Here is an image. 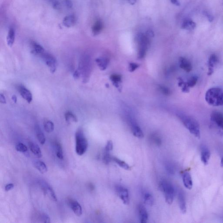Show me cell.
Returning <instances> with one entry per match:
<instances>
[{"instance_id": "34", "label": "cell", "mask_w": 223, "mask_h": 223, "mask_svg": "<svg viewBox=\"0 0 223 223\" xmlns=\"http://www.w3.org/2000/svg\"><path fill=\"white\" fill-rule=\"evenodd\" d=\"M44 128L47 133H51L54 131L55 126L53 122L50 120H47L44 123Z\"/></svg>"}, {"instance_id": "8", "label": "cell", "mask_w": 223, "mask_h": 223, "mask_svg": "<svg viewBox=\"0 0 223 223\" xmlns=\"http://www.w3.org/2000/svg\"><path fill=\"white\" fill-rule=\"evenodd\" d=\"M40 56L49 67L50 72L51 73H54L56 71L57 68V61L56 58L51 54L45 52Z\"/></svg>"}, {"instance_id": "22", "label": "cell", "mask_w": 223, "mask_h": 223, "mask_svg": "<svg viewBox=\"0 0 223 223\" xmlns=\"http://www.w3.org/2000/svg\"><path fill=\"white\" fill-rule=\"evenodd\" d=\"M210 157L211 153L209 149L207 148H203L201 152V160L205 165L208 164Z\"/></svg>"}, {"instance_id": "17", "label": "cell", "mask_w": 223, "mask_h": 223, "mask_svg": "<svg viewBox=\"0 0 223 223\" xmlns=\"http://www.w3.org/2000/svg\"><path fill=\"white\" fill-rule=\"evenodd\" d=\"M179 67L186 72H189L192 70V66L189 60L184 57H180L179 59Z\"/></svg>"}, {"instance_id": "53", "label": "cell", "mask_w": 223, "mask_h": 223, "mask_svg": "<svg viewBox=\"0 0 223 223\" xmlns=\"http://www.w3.org/2000/svg\"><path fill=\"white\" fill-rule=\"evenodd\" d=\"M221 166L222 167H223V157L222 158V159H221Z\"/></svg>"}, {"instance_id": "21", "label": "cell", "mask_w": 223, "mask_h": 223, "mask_svg": "<svg viewBox=\"0 0 223 223\" xmlns=\"http://www.w3.org/2000/svg\"><path fill=\"white\" fill-rule=\"evenodd\" d=\"M103 23L102 21L97 20L93 24L91 29L92 34L94 35H97L99 34L103 29Z\"/></svg>"}, {"instance_id": "23", "label": "cell", "mask_w": 223, "mask_h": 223, "mask_svg": "<svg viewBox=\"0 0 223 223\" xmlns=\"http://www.w3.org/2000/svg\"><path fill=\"white\" fill-rule=\"evenodd\" d=\"M35 132L36 137L40 144L41 145H44L46 141V138L44 133L41 129L39 125H36L35 126Z\"/></svg>"}, {"instance_id": "42", "label": "cell", "mask_w": 223, "mask_h": 223, "mask_svg": "<svg viewBox=\"0 0 223 223\" xmlns=\"http://www.w3.org/2000/svg\"><path fill=\"white\" fill-rule=\"evenodd\" d=\"M166 169L167 171L169 174H173L174 173V167L171 165L168 164L166 166Z\"/></svg>"}, {"instance_id": "50", "label": "cell", "mask_w": 223, "mask_h": 223, "mask_svg": "<svg viewBox=\"0 0 223 223\" xmlns=\"http://www.w3.org/2000/svg\"><path fill=\"white\" fill-rule=\"evenodd\" d=\"M170 1L173 4L177 6H180V2H179V0H170Z\"/></svg>"}, {"instance_id": "13", "label": "cell", "mask_w": 223, "mask_h": 223, "mask_svg": "<svg viewBox=\"0 0 223 223\" xmlns=\"http://www.w3.org/2000/svg\"><path fill=\"white\" fill-rule=\"evenodd\" d=\"M18 90L21 97L26 100L29 103H30L32 101L33 97L31 91L27 89L24 86L20 85L18 87Z\"/></svg>"}, {"instance_id": "41", "label": "cell", "mask_w": 223, "mask_h": 223, "mask_svg": "<svg viewBox=\"0 0 223 223\" xmlns=\"http://www.w3.org/2000/svg\"><path fill=\"white\" fill-rule=\"evenodd\" d=\"M152 139L155 144L159 145L161 144V140L160 138L156 135H153L152 136Z\"/></svg>"}, {"instance_id": "36", "label": "cell", "mask_w": 223, "mask_h": 223, "mask_svg": "<svg viewBox=\"0 0 223 223\" xmlns=\"http://www.w3.org/2000/svg\"><path fill=\"white\" fill-rule=\"evenodd\" d=\"M37 217L39 220L41 221V222L43 223H50V218L46 214L42 213V214H39L37 215Z\"/></svg>"}, {"instance_id": "5", "label": "cell", "mask_w": 223, "mask_h": 223, "mask_svg": "<svg viewBox=\"0 0 223 223\" xmlns=\"http://www.w3.org/2000/svg\"><path fill=\"white\" fill-rule=\"evenodd\" d=\"M138 58L143 59L146 54L149 45L150 43V38L146 34H140L138 35Z\"/></svg>"}, {"instance_id": "44", "label": "cell", "mask_w": 223, "mask_h": 223, "mask_svg": "<svg viewBox=\"0 0 223 223\" xmlns=\"http://www.w3.org/2000/svg\"><path fill=\"white\" fill-rule=\"evenodd\" d=\"M14 187V184H12V183H10V184H8L5 186L4 189H5V191L8 192V191L12 190Z\"/></svg>"}, {"instance_id": "9", "label": "cell", "mask_w": 223, "mask_h": 223, "mask_svg": "<svg viewBox=\"0 0 223 223\" xmlns=\"http://www.w3.org/2000/svg\"><path fill=\"white\" fill-rule=\"evenodd\" d=\"M212 123L217 128L220 133L223 135V114L222 112L214 111L211 114Z\"/></svg>"}, {"instance_id": "6", "label": "cell", "mask_w": 223, "mask_h": 223, "mask_svg": "<svg viewBox=\"0 0 223 223\" xmlns=\"http://www.w3.org/2000/svg\"><path fill=\"white\" fill-rule=\"evenodd\" d=\"M126 117L127 119V121H128L129 126H130L133 135L136 137L138 138H142L144 137V133L142 129L138 125L135 119L132 116L131 113H130V112L128 110L126 111Z\"/></svg>"}, {"instance_id": "33", "label": "cell", "mask_w": 223, "mask_h": 223, "mask_svg": "<svg viewBox=\"0 0 223 223\" xmlns=\"http://www.w3.org/2000/svg\"><path fill=\"white\" fill-rule=\"evenodd\" d=\"M112 160L114 161L120 167L126 169V170H129L130 169V166L127 163L121 160V159L118 158L112 157Z\"/></svg>"}, {"instance_id": "29", "label": "cell", "mask_w": 223, "mask_h": 223, "mask_svg": "<svg viewBox=\"0 0 223 223\" xmlns=\"http://www.w3.org/2000/svg\"><path fill=\"white\" fill-rule=\"evenodd\" d=\"M54 147H55L56 156L59 159H60V160H62L64 158V154H63L62 148L61 145L59 142H56L55 143Z\"/></svg>"}, {"instance_id": "2", "label": "cell", "mask_w": 223, "mask_h": 223, "mask_svg": "<svg viewBox=\"0 0 223 223\" xmlns=\"http://www.w3.org/2000/svg\"><path fill=\"white\" fill-rule=\"evenodd\" d=\"M205 100L213 106H223V90L218 87L210 89L206 93Z\"/></svg>"}, {"instance_id": "43", "label": "cell", "mask_w": 223, "mask_h": 223, "mask_svg": "<svg viewBox=\"0 0 223 223\" xmlns=\"http://www.w3.org/2000/svg\"><path fill=\"white\" fill-rule=\"evenodd\" d=\"M139 66L136 63H131L129 64V71L130 72H133L136 69H137Z\"/></svg>"}, {"instance_id": "25", "label": "cell", "mask_w": 223, "mask_h": 223, "mask_svg": "<svg viewBox=\"0 0 223 223\" xmlns=\"http://www.w3.org/2000/svg\"><path fill=\"white\" fill-rule=\"evenodd\" d=\"M15 30L13 27H11L9 29L7 36V43L9 47H11L15 41Z\"/></svg>"}, {"instance_id": "28", "label": "cell", "mask_w": 223, "mask_h": 223, "mask_svg": "<svg viewBox=\"0 0 223 223\" xmlns=\"http://www.w3.org/2000/svg\"><path fill=\"white\" fill-rule=\"evenodd\" d=\"M196 24L195 23L190 19H186L182 23L181 28L187 30H192L196 28Z\"/></svg>"}, {"instance_id": "49", "label": "cell", "mask_w": 223, "mask_h": 223, "mask_svg": "<svg viewBox=\"0 0 223 223\" xmlns=\"http://www.w3.org/2000/svg\"><path fill=\"white\" fill-rule=\"evenodd\" d=\"M0 101L2 104L6 103V100L5 96L3 94H1V93L0 95Z\"/></svg>"}, {"instance_id": "40", "label": "cell", "mask_w": 223, "mask_h": 223, "mask_svg": "<svg viewBox=\"0 0 223 223\" xmlns=\"http://www.w3.org/2000/svg\"><path fill=\"white\" fill-rule=\"evenodd\" d=\"M159 89L160 90L161 92H162L163 94H164L165 95H169L170 94V91L166 87L164 86H159Z\"/></svg>"}, {"instance_id": "20", "label": "cell", "mask_w": 223, "mask_h": 223, "mask_svg": "<svg viewBox=\"0 0 223 223\" xmlns=\"http://www.w3.org/2000/svg\"><path fill=\"white\" fill-rule=\"evenodd\" d=\"M33 164L34 167L39 170L41 174H44L48 171L47 166L44 162L41 160H35L34 161Z\"/></svg>"}, {"instance_id": "39", "label": "cell", "mask_w": 223, "mask_h": 223, "mask_svg": "<svg viewBox=\"0 0 223 223\" xmlns=\"http://www.w3.org/2000/svg\"><path fill=\"white\" fill-rule=\"evenodd\" d=\"M47 1L51 4V6L54 9L56 10H59L60 9V4L57 0H47Z\"/></svg>"}, {"instance_id": "48", "label": "cell", "mask_w": 223, "mask_h": 223, "mask_svg": "<svg viewBox=\"0 0 223 223\" xmlns=\"http://www.w3.org/2000/svg\"><path fill=\"white\" fill-rule=\"evenodd\" d=\"M80 73L78 70H76L73 74V77H74V78L76 79L79 78L80 77Z\"/></svg>"}, {"instance_id": "47", "label": "cell", "mask_w": 223, "mask_h": 223, "mask_svg": "<svg viewBox=\"0 0 223 223\" xmlns=\"http://www.w3.org/2000/svg\"><path fill=\"white\" fill-rule=\"evenodd\" d=\"M145 34L149 37V38H153L154 36V32L151 30H148L146 32Z\"/></svg>"}, {"instance_id": "16", "label": "cell", "mask_w": 223, "mask_h": 223, "mask_svg": "<svg viewBox=\"0 0 223 223\" xmlns=\"http://www.w3.org/2000/svg\"><path fill=\"white\" fill-rule=\"evenodd\" d=\"M218 61V58L215 54H212L209 57L208 61V75L211 76L214 72V69Z\"/></svg>"}, {"instance_id": "46", "label": "cell", "mask_w": 223, "mask_h": 223, "mask_svg": "<svg viewBox=\"0 0 223 223\" xmlns=\"http://www.w3.org/2000/svg\"><path fill=\"white\" fill-rule=\"evenodd\" d=\"M65 4L68 8H71L73 6V4L71 0H65Z\"/></svg>"}, {"instance_id": "52", "label": "cell", "mask_w": 223, "mask_h": 223, "mask_svg": "<svg viewBox=\"0 0 223 223\" xmlns=\"http://www.w3.org/2000/svg\"><path fill=\"white\" fill-rule=\"evenodd\" d=\"M12 99L13 101L14 102V103H16L17 102V97L15 95H13L12 96Z\"/></svg>"}, {"instance_id": "3", "label": "cell", "mask_w": 223, "mask_h": 223, "mask_svg": "<svg viewBox=\"0 0 223 223\" xmlns=\"http://www.w3.org/2000/svg\"><path fill=\"white\" fill-rule=\"evenodd\" d=\"M76 139V151L79 156L84 154L87 150L88 142L86 138L82 129L77 130L75 135Z\"/></svg>"}, {"instance_id": "30", "label": "cell", "mask_w": 223, "mask_h": 223, "mask_svg": "<svg viewBox=\"0 0 223 223\" xmlns=\"http://www.w3.org/2000/svg\"><path fill=\"white\" fill-rule=\"evenodd\" d=\"M65 117L66 122L69 124L77 122V117L71 112L69 111L66 112Z\"/></svg>"}, {"instance_id": "32", "label": "cell", "mask_w": 223, "mask_h": 223, "mask_svg": "<svg viewBox=\"0 0 223 223\" xmlns=\"http://www.w3.org/2000/svg\"><path fill=\"white\" fill-rule=\"evenodd\" d=\"M110 78L113 85L117 88L120 89L119 88V83L121 82V76L117 74H113L110 76Z\"/></svg>"}, {"instance_id": "18", "label": "cell", "mask_w": 223, "mask_h": 223, "mask_svg": "<svg viewBox=\"0 0 223 223\" xmlns=\"http://www.w3.org/2000/svg\"><path fill=\"white\" fill-rule=\"evenodd\" d=\"M178 199L180 211L183 214H185L187 212L186 203L184 195L181 191H179V193Z\"/></svg>"}, {"instance_id": "11", "label": "cell", "mask_w": 223, "mask_h": 223, "mask_svg": "<svg viewBox=\"0 0 223 223\" xmlns=\"http://www.w3.org/2000/svg\"><path fill=\"white\" fill-rule=\"evenodd\" d=\"M116 190L118 195L123 201V204L128 205L130 201L128 189L122 186H117L116 187Z\"/></svg>"}, {"instance_id": "24", "label": "cell", "mask_w": 223, "mask_h": 223, "mask_svg": "<svg viewBox=\"0 0 223 223\" xmlns=\"http://www.w3.org/2000/svg\"><path fill=\"white\" fill-rule=\"evenodd\" d=\"M29 147L31 151L37 157L41 158L42 157V153L39 146L35 143L32 142L29 143Z\"/></svg>"}, {"instance_id": "38", "label": "cell", "mask_w": 223, "mask_h": 223, "mask_svg": "<svg viewBox=\"0 0 223 223\" xmlns=\"http://www.w3.org/2000/svg\"><path fill=\"white\" fill-rule=\"evenodd\" d=\"M15 149L17 151L21 153H25L28 151L27 147L22 143H19L15 146Z\"/></svg>"}, {"instance_id": "7", "label": "cell", "mask_w": 223, "mask_h": 223, "mask_svg": "<svg viewBox=\"0 0 223 223\" xmlns=\"http://www.w3.org/2000/svg\"><path fill=\"white\" fill-rule=\"evenodd\" d=\"M38 184L45 195L48 197L52 201L57 202V197L54 190L47 182L44 180H41L39 181Z\"/></svg>"}, {"instance_id": "14", "label": "cell", "mask_w": 223, "mask_h": 223, "mask_svg": "<svg viewBox=\"0 0 223 223\" xmlns=\"http://www.w3.org/2000/svg\"><path fill=\"white\" fill-rule=\"evenodd\" d=\"M182 179L184 186L187 189L191 190L193 187V180L189 172L185 171L182 174Z\"/></svg>"}, {"instance_id": "4", "label": "cell", "mask_w": 223, "mask_h": 223, "mask_svg": "<svg viewBox=\"0 0 223 223\" xmlns=\"http://www.w3.org/2000/svg\"><path fill=\"white\" fill-rule=\"evenodd\" d=\"M159 187L164 195L166 201L168 204H171L174 198L175 189L173 185L166 180H162L159 184Z\"/></svg>"}, {"instance_id": "10", "label": "cell", "mask_w": 223, "mask_h": 223, "mask_svg": "<svg viewBox=\"0 0 223 223\" xmlns=\"http://www.w3.org/2000/svg\"><path fill=\"white\" fill-rule=\"evenodd\" d=\"M90 69V63L89 58L88 57H84L78 70L79 71L80 75H82L83 78H85L87 79L89 75Z\"/></svg>"}, {"instance_id": "12", "label": "cell", "mask_w": 223, "mask_h": 223, "mask_svg": "<svg viewBox=\"0 0 223 223\" xmlns=\"http://www.w3.org/2000/svg\"><path fill=\"white\" fill-rule=\"evenodd\" d=\"M67 204L76 215L79 217L82 215V207L77 201L69 199L67 200Z\"/></svg>"}, {"instance_id": "31", "label": "cell", "mask_w": 223, "mask_h": 223, "mask_svg": "<svg viewBox=\"0 0 223 223\" xmlns=\"http://www.w3.org/2000/svg\"><path fill=\"white\" fill-rule=\"evenodd\" d=\"M144 202L146 204L149 206H152L154 204V197L150 193L146 192L144 194Z\"/></svg>"}, {"instance_id": "45", "label": "cell", "mask_w": 223, "mask_h": 223, "mask_svg": "<svg viewBox=\"0 0 223 223\" xmlns=\"http://www.w3.org/2000/svg\"><path fill=\"white\" fill-rule=\"evenodd\" d=\"M205 14L206 16L207 17L208 20H209V21H210V22H212V21L214 20V18H213V16H212V14H210V13L207 12H205Z\"/></svg>"}, {"instance_id": "35", "label": "cell", "mask_w": 223, "mask_h": 223, "mask_svg": "<svg viewBox=\"0 0 223 223\" xmlns=\"http://www.w3.org/2000/svg\"><path fill=\"white\" fill-rule=\"evenodd\" d=\"M179 82L178 85L179 86L182 87V90L184 92H189L190 90V88L188 86L187 82H185L182 78L178 79Z\"/></svg>"}, {"instance_id": "27", "label": "cell", "mask_w": 223, "mask_h": 223, "mask_svg": "<svg viewBox=\"0 0 223 223\" xmlns=\"http://www.w3.org/2000/svg\"><path fill=\"white\" fill-rule=\"evenodd\" d=\"M96 61L99 69L103 71L106 69L109 60L107 58L101 57L96 59Z\"/></svg>"}, {"instance_id": "1", "label": "cell", "mask_w": 223, "mask_h": 223, "mask_svg": "<svg viewBox=\"0 0 223 223\" xmlns=\"http://www.w3.org/2000/svg\"><path fill=\"white\" fill-rule=\"evenodd\" d=\"M177 116L189 132L196 137L200 139L201 131L198 122L194 118L185 114L179 113Z\"/></svg>"}, {"instance_id": "15", "label": "cell", "mask_w": 223, "mask_h": 223, "mask_svg": "<svg viewBox=\"0 0 223 223\" xmlns=\"http://www.w3.org/2000/svg\"><path fill=\"white\" fill-rule=\"evenodd\" d=\"M138 212L140 223H147L148 220V214L146 207L143 205H139Z\"/></svg>"}, {"instance_id": "19", "label": "cell", "mask_w": 223, "mask_h": 223, "mask_svg": "<svg viewBox=\"0 0 223 223\" xmlns=\"http://www.w3.org/2000/svg\"><path fill=\"white\" fill-rule=\"evenodd\" d=\"M76 16L73 14H71L66 16L63 20V24L65 27L70 28L76 24Z\"/></svg>"}, {"instance_id": "51", "label": "cell", "mask_w": 223, "mask_h": 223, "mask_svg": "<svg viewBox=\"0 0 223 223\" xmlns=\"http://www.w3.org/2000/svg\"><path fill=\"white\" fill-rule=\"evenodd\" d=\"M129 4L131 5H134L137 2V0H127Z\"/></svg>"}, {"instance_id": "37", "label": "cell", "mask_w": 223, "mask_h": 223, "mask_svg": "<svg viewBox=\"0 0 223 223\" xmlns=\"http://www.w3.org/2000/svg\"><path fill=\"white\" fill-rule=\"evenodd\" d=\"M198 80V77L197 76H194L191 78L187 82V86L190 87H193L195 86Z\"/></svg>"}, {"instance_id": "26", "label": "cell", "mask_w": 223, "mask_h": 223, "mask_svg": "<svg viewBox=\"0 0 223 223\" xmlns=\"http://www.w3.org/2000/svg\"><path fill=\"white\" fill-rule=\"evenodd\" d=\"M31 45L32 47V52L33 54L40 56L45 52V50L43 47L37 42L33 41L31 42Z\"/></svg>"}]
</instances>
